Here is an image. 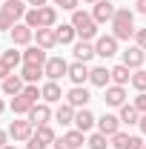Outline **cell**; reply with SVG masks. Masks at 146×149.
<instances>
[{
	"instance_id": "cell-1",
	"label": "cell",
	"mask_w": 146,
	"mask_h": 149,
	"mask_svg": "<svg viewBox=\"0 0 146 149\" xmlns=\"http://www.w3.org/2000/svg\"><path fill=\"white\" fill-rule=\"evenodd\" d=\"M26 26H32V29H55L57 23V9L55 6H37V9H29L26 12V17H23Z\"/></svg>"
},
{
	"instance_id": "cell-2",
	"label": "cell",
	"mask_w": 146,
	"mask_h": 149,
	"mask_svg": "<svg viewBox=\"0 0 146 149\" xmlns=\"http://www.w3.org/2000/svg\"><path fill=\"white\" fill-rule=\"evenodd\" d=\"M135 12H129V9H117L115 12V17H112V35L117 37V40H129V37H135Z\"/></svg>"
},
{
	"instance_id": "cell-3",
	"label": "cell",
	"mask_w": 146,
	"mask_h": 149,
	"mask_svg": "<svg viewBox=\"0 0 146 149\" xmlns=\"http://www.w3.org/2000/svg\"><path fill=\"white\" fill-rule=\"evenodd\" d=\"M72 26H74V32H77L80 40H97V23H95V17L89 12L74 9L72 12Z\"/></svg>"
},
{
	"instance_id": "cell-4",
	"label": "cell",
	"mask_w": 146,
	"mask_h": 149,
	"mask_svg": "<svg viewBox=\"0 0 146 149\" xmlns=\"http://www.w3.org/2000/svg\"><path fill=\"white\" fill-rule=\"evenodd\" d=\"M26 120L32 123V126H46L49 120H52V109H49V103L43 100V103H35L32 109H29V115H26Z\"/></svg>"
},
{
	"instance_id": "cell-5",
	"label": "cell",
	"mask_w": 146,
	"mask_h": 149,
	"mask_svg": "<svg viewBox=\"0 0 146 149\" xmlns=\"http://www.w3.org/2000/svg\"><path fill=\"white\" fill-rule=\"evenodd\" d=\"M43 72H46L49 80H57V83H60V77H66V74H69V63H66L63 57H49V60H46V66H43Z\"/></svg>"
},
{
	"instance_id": "cell-6",
	"label": "cell",
	"mask_w": 146,
	"mask_h": 149,
	"mask_svg": "<svg viewBox=\"0 0 146 149\" xmlns=\"http://www.w3.org/2000/svg\"><path fill=\"white\" fill-rule=\"evenodd\" d=\"M115 3L112 0H97L95 3V9H92V17H95V23L100 26V23H112V17H115Z\"/></svg>"
},
{
	"instance_id": "cell-7",
	"label": "cell",
	"mask_w": 146,
	"mask_h": 149,
	"mask_svg": "<svg viewBox=\"0 0 146 149\" xmlns=\"http://www.w3.org/2000/svg\"><path fill=\"white\" fill-rule=\"evenodd\" d=\"M117 43H120V40H117L115 35H100L97 40H95V52H97L100 57H115L117 55Z\"/></svg>"
},
{
	"instance_id": "cell-8",
	"label": "cell",
	"mask_w": 146,
	"mask_h": 149,
	"mask_svg": "<svg viewBox=\"0 0 146 149\" xmlns=\"http://www.w3.org/2000/svg\"><path fill=\"white\" fill-rule=\"evenodd\" d=\"M109 141H112V146H115V149H143V138H138V135H126V132L112 135Z\"/></svg>"
},
{
	"instance_id": "cell-9",
	"label": "cell",
	"mask_w": 146,
	"mask_h": 149,
	"mask_svg": "<svg viewBox=\"0 0 146 149\" xmlns=\"http://www.w3.org/2000/svg\"><path fill=\"white\" fill-rule=\"evenodd\" d=\"M89 100H92V95H89L86 86H72L69 95H66V103H72L74 109H86V106H89Z\"/></svg>"
},
{
	"instance_id": "cell-10",
	"label": "cell",
	"mask_w": 146,
	"mask_h": 149,
	"mask_svg": "<svg viewBox=\"0 0 146 149\" xmlns=\"http://www.w3.org/2000/svg\"><path fill=\"white\" fill-rule=\"evenodd\" d=\"M143 60H146V55H143L140 46H126L123 49V66H129L132 72L135 69H143Z\"/></svg>"
},
{
	"instance_id": "cell-11",
	"label": "cell",
	"mask_w": 146,
	"mask_h": 149,
	"mask_svg": "<svg viewBox=\"0 0 146 149\" xmlns=\"http://www.w3.org/2000/svg\"><path fill=\"white\" fill-rule=\"evenodd\" d=\"M26 6H29L26 0H3V6H0V9H3L12 20H15V23H20V20L26 17V12H29Z\"/></svg>"
},
{
	"instance_id": "cell-12",
	"label": "cell",
	"mask_w": 146,
	"mask_h": 149,
	"mask_svg": "<svg viewBox=\"0 0 146 149\" xmlns=\"http://www.w3.org/2000/svg\"><path fill=\"white\" fill-rule=\"evenodd\" d=\"M9 35H12V43H15V46H29L32 37H35V29L26 26V23H15V29H12Z\"/></svg>"
},
{
	"instance_id": "cell-13",
	"label": "cell",
	"mask_w": 146,
	"mask_h": 149,
	"mask_svg": "<svg viewBox=\"0 0 146 149\" xmlns=\"http://www.w3.org/2000/svg\"><path fill=\"white\" fill-rule=\"evenodd\" d=\"M89 66H86V63H80V60H74V63H69V74H66V77H69V80H72L74 86H83V83H86V80H89Z\"/></svg>"
},
{
	"instance_id": "cell-14",
	"label": "cell",
	"mask_w": 146,
	"mask_h": 149,
	"mask_svg": "<svg viewBox=\"0 0 146 149\" xmlns=\"http://www.w3.org/2000/svg\"><path fill=\"white\" fill-rule=\"evenodd\" d=\"M97 132H103L106 138H112V135H117L120 132V118L117 115H103V118H97Z\"/></svg>"
},
{
	"instance_id": "cell-15",
	"label": "cell",
	"mask_w": 146,
	"mask_h": 149,
	"mask_svg": "<svg viewBox=\"0 0 146 149\" xmlns=\"http://www.w3.org/2000/svg\"><path fill=\"white\" fill-rule=\"evenodd\" d=\"M9 135H12L15 141H29V138L35 135V126H32L29 120H12V126H9Z\"/></svg>"
},
{
	"instance_id": "cell-16",
	"label": "cell",
	"mask_w": 146,
	"mask_h": 149,
	"mask_svg": "<svg viewBox=\"0 0 146 149\" xmlns=\"http://www.w3.org/2000/svg\"><path fill=\"white\" fill-rule=\"evenodd\" d=\"M95 55H97V52H95V43H92V40H74V60L89 63Z\"/></svg>"
},
{
	"instance_id": "cell-17",
	"label": "cell",
	"mask_w": 146,
	"mask_h": 149,
	"mask_svg": "<svg viewBox=\"0 0 146 149\" xmlns=\"http://www.w3.org/2000/svg\"><path fill=\"white\" fill-rule=\"evenodd\" d=\"M103 100H106V106H117V109H120V106L126 103V89L112 83V86H106V95H103Z\"/></svg>"
},
{
	"instance_id": "cell-18",
	"label": "cell",
	"mask_w": 146,
	"mask_h": 149,
	"mask_svg": "<svg viewBox=\"0 0 146 149\" xmlns=\"http://www.w3.org/2000/svg\"><path fill=\"white\" fill-rule=\"evenodd\" d=\"M92 126H97V118L89 109H77V115H74V129H80L86 135V132H92Z\"/></svg>"
},
{
	"instance_id": "cell-19",
	"label": "cell",
	"mask_w": 146,
	"mask_h": 149,
	"mask_svg": "<svg viewBox=\"0 0 146 149\" xmlns=\"http://www.w3.org/2000/svg\"><path fill=\"white\" fill-rule=\"evenodd\" d=\"M89 83H92V86L106 89V86H112V72L106 69V66H95V69L89 72Z\"/></svg>"
},
{
	"instance_id": "cell-20",
	"label": "cell",
	"mask_w": 146,
	"mask_h": 149,
	"mask_svg": "<svg viewBox=\"0 0 146 149\" xmlns=\"http://www.w3.org/2000/svg\"><path fill=\"white\" fill-rule=\"evenodd\" d=\"M46 49H40V46H26V52H23V63H32V66H46Z\"/></svg>"
},
{
	"instance_id": "cell-21",
	"label": "cell",
	"mask_w": 146,
	"mask_h": 149,
	"mask_svg": "<svg viewBox=\"0 0 146 149\" xmlns=\"http://www.w3.org/2000/svg\"><path fill=\"white\" fill-rule=\"evenodd\" d=\"M40 92H43V100L46 103H60V97H63V89H60L57 80H46L40 86Z\"/></svg>"
},
{
	"instance_id": "cell-22",
	"label": "cell",
	"mask_w": 146,
	"mask_h": 149,
	"mask_svg": "<svg viewBox=\"0 0 146 149\" xmlns=\"http://www.w3.org/2000/svg\"><path fill=\"white\" fill-rule=\"evenodd\" d=\"M23 89H26V80H23L20 74H15V72H12L9 77H6V80H3V92L9 95V97H15V95H20Z\"/></svg>"
},
{
	"instance_id": "cell-23",
	"label": "cell",
	"mask_w": 146,
	"mask_h": 149,
	"mask_svg": "<svg viewBox=\"0 0 146 149\" xmlns=\"http://www.w3.org/2000/svg\"><path fill=\"white\" fill-rule=\"evenodd\" d=\"M74 115H77V109H74L72 103H57L55 120L60 123V126H69V123H74Z\"/></svg>"
},
{
	"instance_id": "cell-24",
	"label": "cell",
	"mask_w": 146,
	"mask_h": 149,
	"mask_svg": "<svg viewBox=\"0 0 146 149\" xmlns=\"http://www.w3.org/2000/svg\"><path fill=\"white\" fill-rule=\"evenodd\" d=\"M35 37H37V46H40V49H46V52L57 46V35H55V29H37Z\"/></svg>"
},
{
	"instance_id": "cell-25",
	"label": "cell",
	"mask_w": 146,
	"mask_h": 149,
	"mask_svg": "<svg viewBox=\"0 0 146 149\" xmlns=\"http://www.w3.org/2000/svg\"><path fill=\"white\" fill-rule=\"evenodd\" d=\"M109 72H112V83H115V86H126V83H132V69L123 66V63L112 66Z\"/></svg>"
},
{
	"instance_id": "cell-26",
	"label": "cell",
	"mask_w": 146,
	"mask_h": 149,
	"mask_svg": "<svg viewBox=\"0 0 146 149\" xmlns=\"http://www.w3.org/2000/svg\"><path fill=\"white\" fill-rule=\"evenodd\" d=\"M117 118H120V123H126V126H135V123H140V112L135 109L132 103H123Z\"/></svg>"
},
{
	"instance_id": "cell-27",
	"label": "cell",
	"mask_w": 146,
	"mask_h": 149,
	"mask_svg": "<svg viewBox=\"0 0 146 149\" xmlns=\"http://www.w3.org/2000/svg\"><path fill=\"white\" fill-rule=\"evenodd\" d=\"M55 35H57V43H60V46H66V43H74L77 32H74L72 23H60V26L55 29Z\"/></svg>"
},
{
	"instance_id": "cell-28",
	"label": "cell",
	"mask_w": 146,
	"mask_h": 149,
	"mask_svg": "<svg viewBox=\"0 0 146 149\" xmlns=\"http://www.w3.org/2000/svg\"><path fill=\"white\" fill-rule=\"evenodd\" d=\"M20 77H23L26 83H37L40 77H46V72H43V66H32V63H23V72H20Z\"/></svg>"
},
{
	"instance_id": "cell-29",
	"label": "cell",
	"mask_w": 146,
	"mask_h": 149,
	"mask_svg": "<svg viewBox=\"0 0 146 149\" xmlns=\"http://www.w3.org/2000/svg\"><path fill=\"white\" fill-rule=\"evenodd\" d=\"M32 106H35V103H32L23 92L12 97V112H15V115H29V109H32Z\"/></svg>"
},
{
	"instance_id": "cell-30",
	"label": "cell",
	"mask_w": 146,
	"mask_h": 149,
	"mask_svg": "<svg viewBox=\"0 0 146 149\" xmlns=\"http://www.w3.org/2000/svg\"><path fill=\"white\" fill-rule=\"evenodd\" d=\"M0 60H3L9 69H15V66H20V63H23V52H15V46H12V49H6V52H3V57H0Z\"/></svg>"
},
{
	"instance_id": "cell-31",
	"label": "cell",
	"mask_w": 146,
	"mask_h": 149,
	"mask_svg": "<svg viewBox=\"0 0 146 149\" xmlns=\"http://www.w3.org/2000/svg\"><path fill=\"white\" fill-rule=\"evenodd\" d=\"M86 146H89V149H106V146H109V138H106L103 132H95V135H89Z\"/></svg>"
},
{
	"instance_id": "cell-32",
	"label": "cell",
	"mask_w": 146,
	"mask_h": 149,
	"mask_svg": "<svg viewBox=\"0 0 146 149\" xmlns=\"http://www.w3.org/2000/svg\"><path fill=\"white\" fill-rule=\"evenodd\" d=\"M35 138H40L43 143H55L57 138H55V129L46 123V126H37V132H35Z\"/></svg>"
},
{
	"instance_id": "cell-33",
	"label": "cell",
	"mask_w": 146,
	"mask_h": 149,
	"mask_svg": "<svg viewBox=\"0 0 146 149\" xmlns=\"http://www.w3.org/2000/svg\"><path fill=\"white\" fill-rule=\"evenodd\" d=\"M132 86L138 92H146V69H135L132 72Z\"/></svg>"
},
{
	"instance_id": "cell-34",
	"label": "cell",
	"mask_w": 146,
	"mask_h": 149,
	"mask_svg": "<svg viewBox=\"0 0 146 149\" xmlns=\"http://www.w3.org/2000/svg\"><path fill=\"white\" fill-rule=\"evenodd\" d=\"M63 138H66V141H69V143H72L74 149H80V146H83V141H86V135H83L80 129H72V132H66Z\"/></svg>"
},
{
	"instance_id": "cell-35",
	"label": "cell",
	"mask_w": 146,
	"mask_h": 149,
	"mask_svg": "<svg viewBox=\"0 0 146 149\" xmlns=\"http://www.w3.org/2000/svg\"><path fill=\"white\" fill-rule=\"evenodd\" d=\"M23 95H26V97H29L32 103H37V97L43 100V92H40V86H37V83H26V89H23Z\"/></svg>"
},
{
	"instance_id": "cell-36",
	"label": "cell",
	"mask_w": 146,
	"mask_h": 149,
	"mask_svg": "<svg viewBox=\"0 0 146 149\" xmlns=\"http://www.w3.org/2000/svg\"><path fill=\"white\" fill-rule=\"evenodd\" d=\"M12 29H15V20L9 17L3 9H0V32H12Z\"/></svg>"
},
{
	"instance_id": "cell-37",
	"label": "cell",
	"mask_w": 146,
	"mask_h": 149,
	"mask_svg": "<svg viewBox=\"0 0 146 149\" xmlns=\"http://www.w3.org/2000/svg\"><path fill=\"white\" fill-rule=\"evenodd\" d=\"M55 6H60V9H69V12H74L77 6H80V0H52Z\"/></svg>"
},
{
	"instance_id": "cell-38",
	"label": "cell",
	"mask_w": 146,
	"mask_h": 149,
	"mask_svg": "<svg viewBox=\"0 0 146 149\" xmlns=\"http://www.w3.org/2000/svg\"><path fill=\"white\" fill-rule=\"evenodd\" d=\"M132 106H135V109L140 112V115H146V92H140V95H138V97H135V103H132Z\"/></svg>"
},
{
	"instance_id": "cell-39",
	"label": "cell",
	"mask_w": 146,
	"mask_h": 149,
	"mask_svg": "<svg viewBox=\"0 0 146 149\" xmlns=\"http://www.w3.org/2000/svg\"><path fill=\"white\" fill-rule=\"evenodd\" d=\"M46 146H49V143H43V141H40V138H35V135L26 141V149H46Z\"/></svg>"
},
{
	"instance_id": "cell-40",
	"label": "cell",
	"mask_w": 146,
	"mask_h": 149,
	"mask_svg": "<svg viewBox=\"0 0 146 149\" xmlns=\"http://www.w3.org/2000/svg\"><path fill=\"white\" fill-rule=\"evenodd\" d=\"M135 46H140L146 52V29H138V32H135Z\"/></svg>"
},
{
	"instance_id": "cell-41",
	"label": "cell",
	"mask_w": 146,
	"mask_h": 149,
	"mask_svg": "<svg viewBox=\"0 0 146 149\" xmlns=\"http://www.w3.org/2000/svg\"><path fill=\"white\" fill-rule=\"evenodd\" d=\"M52 146H55V149H74L72 143L66 141V138H57V141H55V143H52Z\"/></svg>"
},
{
	"instance_id": "cell-42",
	"label": "cell",
	"mask_w": 146,
	"mask_h": 149,
	"mask_svg": "<svg viewBox=\"0 0 146 149\" xmlns=\"http://www.w3.org/2000/svg\"><path fill=\"white\" fill-rule=\"evenodd\" d=\"M12 72H15V69H9V66H6V63L0 60V83H3V80H6V77H9Z\"/></svg>"
},
{
	"instance_id": "cell-43",
	"label": "cell",
	"mask_w": 146,
	"mask_h": 149,
	"mask_svg": "<svg viewBox=\"0 0 146 149\" xmlns=\"http://www.w3.org/2000/svg\"><path fill=\"white\" fill-rule=\"evenodd\" d=\"M32 9H37V6H49V0H26Z\"/></svg>"
},
{
	"instance_id": "cell-44",
	"label": "cell",
	"mask_w": 146,
	"mask_h": 149,
	"mask_svg": "<svg viewBox=\"0 0 146 149\" xmlns=\"http://www.w3.org/2000/svg\"><path fill=\"white\" fill-rule=\"evenodd\" d=\"M135 9H138L140 15H146V0H135Z\"/></svg>"
},
{
	"instance_id": "cell-45",
	"label": "cell",
	"mask_w": 146,
	"mask_h": 149,
	"mask_svg": "<svg viewBox=\"0 0 146 149\" xmlns=\"http://www.w3.org/2000/svg\"><path fill=\"white\" fill-rule=\"evenodd\" d=\"M6 141H9V132H3V129H0V149L6 146Z\"/></svg>"
},
{
	"instance_id": "cell-46",
	"label": "cell",
	"mask_w": 146,
	"mask_h": 149,
	"mask_svg": "<svg viewBox=\"0 0 146 149\" xmlns=\"http://www.w3.org/2000/svg\"><path fill=\"white\" fill-rule=\"evenodd\" d=\"M138 126H140V132L146 135V115H140V123H138Z\"/></svg>"
},
{
	"instance_id": "cell-47",
	"label": "cell",
	"mask_w": 146,
	"mask_h": 149,
	"mask_svg": "<svg viewBox=\"0 0 146 149\" xmlns=\"http://www.w3.org/2000/svg\"><path fill=\"white\" fill-rule=\"evenodd\" d=\"M3 109H6V103H3V100H0V115H3Z\"/></svg>"
},
{
	"instance_id": "cell-48",
	"label": "cell",
	"mask_w": 146,
	"mask_h": 149,
	"mask_svg": "<svg viewBox=\"0 0 146 149\" xmlns=\"http://www.w3.org/2000/svg\"><path fill=\"white\" fill-rule=\"evenodd\" d=\"M80 3H97V0H80Z\"/></svg>"
},
{
	"instance_id": "cell-49",
	"label": "cell",
	"mask_w": 146,
	"mask_h": 149,
	"mask_svg": "<svg viewBox=\"0 0 146 149\" xmlns=\"http://www.w3.org/2000/svg\"><path fill=\"white\" fill-rule=\"evenodd\" d=\"M3 149H17V146H9V143H6V146H3Z\"/></svg>"
},
{
	"instance_id": "cell-50",
	"label": "cell",
	"mask_w": 146,
	"mask_h": 149,
	"mask_svg": "<svg viewBox=\"0 0 146 149\" xmlns=\"http://www.w3.org/2000/svg\"><path fill=\"white\" fill-rule=\"evenodd\" d=\"M143 149H146V143H143Z\"/></svg>"
}]
</instances>
